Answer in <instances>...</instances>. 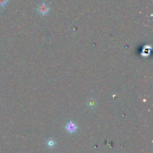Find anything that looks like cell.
<instances>
[{
	"instance_id": "6da1fadb",
	"label": "cell",
	"mask_w": 153,
	"mask_h": 153,
	"mask_svg": "<svg viewBox=\"0 0 153 153\" xmlns=\"http://www.w3.org/2000/svg\"><path fill=\"white\" fill-rule=\"evenodd\" d=\"M67 131L71 133L74 132L77 129V126L73 122L68 123L67 125Z\"/></svg>"
},
{
	"instance_id": "7a4b0ae2",
	"label": "cell",
	"mask_w": 153,
	"mask_h": 153,
	"mask_svg": "<svg viewBox=\"0 0 153 153\" xmlns=\"http://www.w3.org/2000/svg\"><path fill=\"white\" fill-rule=\"evenodd\" d=\"M49 11V9H48V7L45 4H43L41 5V6L38 8V11L39 13L42 14V15H45Z\"/></svg>"
},
{
	"instance_id": "3957f363",
	"label": "cell",
	"mask_w": 153,
	"mask_h": 153,
	"mask_svg": "<svg viewBox=\"0 0 153 153\" xmlns=\"http://www.w3.org/2000/svg\"><path fill=\"white\" fill-rule=\"evenodd\" d=\"M7 3V0H0V6L3 7Z\"/></svg>"
}]
</instances>
